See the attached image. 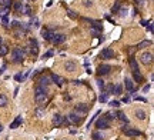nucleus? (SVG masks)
Listing matches in <instances>:
<instances>
[{
	"label": "nucleus",
	"instance_id": "1",
	"mask_svg": "<svg viewBox=\"0 0 154 140\" xmlns=\"http://www.w3.org/2000/svg\"><path fill=\"white\" fill-rule=\"evenodd\" d=\"M34 100L37 104L43 106L46 101L48 100V94H47V89L44 87V86H40L37 84L34 87Z\"/></svg>",
	"mask_w": 154,
	"mask_h": 140
},
{
	"label": "nucleus",
	"instance_id": "2",
	"mask_svg": "<svg viewBox=\"0 0 154 140\" xmlns=\"http://www.w3.org/2000/svg\"><path fill=\"white\" fill-rule=\"evenodd\" d=\"M12 57H13L14 63H22L23 59H24V52H23V49L14 47L13 50H12Z\"/></svg>",
	"mask_w": 154,
	"mask_h": 140
},
{
	"label": "nucleus",
	"instance_id": "3",
	"mask_svg": "<svg viewBox=\"0 0 154 140\" xmlns=\"http://www.w3.org/2000/svg\"><path fill=\"white\" fill-rule=\"evenodd\" d=\"M96 127L98 130H101V129H109V127H110V120H109L106 116H103V117H100L96 122Z\"/></svg>",
	"mask_w": 154,
	"mask_h": 140
},
{
	"label": "nucleus",
	"instance_id": "4",
	"mask_svg": "<svg viewBox=\"0 0 154 140\" xmlns=\"http://www.w3.org/2000/svg\"><path fill=\"white\" fill-rule=\"evenodd\" d=\"M140 60L143 64H151L153 63V54L150 52H144V53H141V56H140Z\"/></svg>",
	"mask_w": 154,
	"mask_h": 140
},
{
	"label": "nucleus",
	"instance_id": "5",
	"mask_svg": "<svg viewBox=\"0 0 154 140\" xmlns=\"http://www.w3.org/2000/svg\"><path fill=\"white\" fill-rule=\"evenodd\" d=\"M87 110H88L87 104H84V103H80V104H77V106L74 107V113H77L80 117H84V114L87 113Z\"/></svg>",
	"mask_w": 154,
	"mask_h": 140
},
{
	"label": "nucleus",
	"instance_id": "6",
	"mask_svg": "<svg viewBox=\"0 0 154 140\" xmlns=\"http://www.w3.org/2000/svg\"><path fill=\"white\" fill-rule=\"evenodd\" d=\"M100 57H101V59H104V60L113 59V57H114V52H113V49H110V47L103 49V50H101V53H100Z\"/></svg>",
	"mask_w": 154,
	"mask_h": 140
},
{
	"label": "nucleus",
	"instance_id": "7",
	"mask_svg": "<svg viewBox=\"0 0 154 140\" xmlns=\"http://www.w3.org/2000/svg\"><path fill=\"white\" fill-rule=\"evenodd\" d=\"M123 130V133L126 136H128V137H137V136H140V130H137V129H130V127H123L121 129Z\"/></svg>",
	"mask_w": 154,
	"mask_h": 140
},
{
	"label": "nucleus",
	"instance_id": "8",
	"mask_svg": "<svg viewBox=\"0 0 154 140\" xmlns=\"http://www.w3.org/2000/svg\"><path fill=\"white\" fill-rule=\"evenodd\" d=\"M67 120L70 123H73V124H80V123L83 122V117H79V114L74 113V112H71L69 116H67Z\"/></svg>",
	"mask_w": 154,
	"mask_h": 140
},
{
	"label": "nucleus",
	"instance_id": "9",
	"mask_svg": "<svg viewBox=\"0 0 154 140\" xmlns=\"http://www.w3.org/2000/svg\"><path fill=\"white\" fill-rule=\"evenodd\" d=\"M110 70H111V67L109 64H101V66H98V69H97V75L98 76H106V75L110 73Z\"/></svg>",
	"mask_w": 154,
	"mask_h": 140
},
{
	"label": "nucleus",
	"instance_id": "10",
	"mask_svg": "<svg viewBox=\"0 0 154 140\" xmlns=\"http://www.w3.org/2000/svg\"><path fill=\"white\" fill-rule=\"evenodd\" d=\"M29 50H30V54H33V56L39 53V43L36 39H30V49Z\"/></svg>",
	"mask_w": 154,
	"mask_h": 140
},
{
	"label": "nucleus",
	"instance_id": "11",
	"mask_svg": "<svg viewBox=\"0 0 154 140\" xmlns=\"http://www.w3.org/2000/svg\"><path fill=\"white\" fill-rule=\"evenodd\" d=\"M53 44H62L66 42V36L64 34H53V37H52V40H50Z\"/></svg>",
	"mask_w": 154,
	"mask_h": 140
},
{
	"label": "nucleus",
	"instance_id": "12",
	"mask_svg": "<svg viewBox=\"0 0 154 140\" xmlns=\"http://www.w3.org/2000/svg\"><path fill=\"white\" fill-rule=\"evenodd\" d=\"M50 83H52V79H50V76L41 75V76L39 77V84H40V86H44V87H47Z\"/></svg>",
	"mask_w": 154,
	"mask_h": 140
},
{
	"label": "nucleus",
	"instance_id": "13",
	"mask_svg": "<svg viewBox=\"0 0 154 140\" xmlns=\"http://www.w3.org/2000/svg\"><path fill=\"white\" fill-rule=\"evenodd\" d=\"M124 86H126V89L130 92V94L134 93V83H133V80L130 79V77H126V79H124Z\"/></svg>",
	"mask_w": 154,
	"mask_h": 140
},
{
	"label": "nucleus",
	"instance_id": "14",
	"mask_svg": "<svg viewBox=\"0 0 154 140\" xmlns=\"http://www.w3.org/2000/svg\"><path fill=\"white\" fill-rule=\"evenodd\" d=\"M63 119H64V116L56 113V114L53 116V124H54L56 127H60V126H62V123H63Z\"/></svg>",
	"mask_w": 154,
	"mask_h": 140
},
{
	"label": "nucleus",
	"instance_id": "15",
	"mask_svg": "<svg viewBox=\"0 0 154 140\" xmlns=\"http://www.w3.org/2000/svg\"><path fill=\"white\" fill-rule=\"evenodd\" d=\"M53 34H54V33L52 30H47V29H43V30H41V36H43V39L47 40V42H50V40H52Z\"/></svg>",
	"mask_w": 154,
	"mask_h": 140
},
{
	"label": "nucleus",
	"instance_id": "16",
	"mask_svg": "<svg viewBox=\"0 0 154 140\" xmlns=\"http://www.w3.org/2000/svg\"><path fill=\"white\" fill-rule=\"evenodd\" d=\"M50 79L53 80L57 86H63V83H64V79L60 77V76H57V75H50Z\"/></svg>",
	"mask_w": 154,
	"mask_h": 140
},
{
	"label": "nucleus",
	"instance_id": "17",
	"mask_svg": "<svg viewBox=\"0 0 154 140\" xmlns=\"http://www.w3.org/2000/svg\"><path fill=\"white\" fill-rule=\"evenodd\" d=\"M64 67H66L67 72H74L76 69H77V66H76L74 61H66V64H64Z\"/></svg>",
	"mask_w": 154,
	"mask_h": 140
},
{
	"label": "nucleus",
	"instance_id": "18",
	"mask_svg": "<svg viewBox=\"0 0 154 140\" xmlns=\"http://www.w3.org/2000/svg\"><path fill=\"white\" fill-rule=\"evenodd\" d=\"M128 63H130V67H131V72H137L138 69V64H137V61L134 57H130V60H128Z\"/></svg>",
	"mask_w": 154,
	"mask_h": 140
},
{
	"label": "nucleus",
	"instance_id": "19",
	"mask_svg": "<svg viewBox=\"0 0 154 140\" xmlns=\"http://www.w3.org/2000/svg\"><path fill=\"white\" fill-rule=\"evenodd\" d=\"M136 117L138 119V120H145L147 119V113H145L144 110H136Z\"/></svg>",
	"mask_w": 154,
	"mask_h": 140
},
{
	"label": "nucleus",
	"instance_id": "20",
	"mask_svg": "<svg viewBox=\"0 0 154 140\" xmlns=\"http://www.w3.org/2000/svg\"><path fill=\"white\" fill-rule=\"evenodd\" d=\"M20 124H22V117H20V116H17V117L14 119V122L10 124V129H17Z\"/></svg>",
	"mask_w": 154,
	"mask_h": 140
},
{
	"label": "nucleus",
	"instance_id": "21",
	"mask_svg": "<svg viewBox=\"0 0 154 140\" xmlns=\"http://www.w3.org/2000/svg\"><path fill=\"white\" fill-rule=\"evenodd\" d=\"M7 104H9V99H7V96L0 94V107H6Z\"/></svg>",
	"mask_w": 154,
	"mask_h": 140
},
{
	"label": "nucleus",
	"instance_id": "22",
	"mask_svg": "<svg viewBox=\"0 0 154 140\" xmlns=\"http://www.w3.org/2000/svg\"><path fill=\"white\" fill-rule=\"evenodd\" d=\"M7 53H9V47H7L6 44H0V57L6 56Z\"/></svg>",
	"mask_w": 154,
	"mask_h": 140
},
{
	"label": "nucleus",
	"instance_id": "23",
	"mask_svg": "<svg viewBox=\"0 0 154 140\" xmlns=\"http://www.w3.org/2000/svg\"><path fill=\"white\" fill-rule=\"evenodd\" d=\"M109 96H110V94H109L107 92H101L100 97H98V100H100L101 103H106V101L109 100Z\"/></svg>",
	"mask_w": 154,
	"mask_h": 140
},
{
	"label": "nucleus",
	"instance_id": "24",
	"mask_svg": "<svg viewBox=\"0 0 154 140\" xmlns=\"http://www.w3.org/2000/svg\"><path fill=\"white\" fill-rule=\"evenodd\" d=\"M133 77H134V80H136L137 83H138V82H141V80H143V76H141L140 70H137V72H133Z\"/></svg>",
	"mask_w": 154,
	"mask_h": 140
},
{
	"label": "nucleus",
	"instance_id": "25",
	"mask_svg": "<svg viewBox=\"0 0 154 140\" xmlns=\"http://www.w3.org/2000/svg\"><path fill=\"white\" fill-rule=\"evenodd\" d=\"M20 13L27 14V16H30V14H31V9L29 7V6H24V5H23V6H22V10H20Z\"/></svg>",
	"mask_w": 154,
	"mask_h": 140
},
{
	"label": "nucleus",
	"instance_id": "26",
	"mask_svg": "<svg viewBox=\"0 0 154 140\" xmlns=\"http://www.w3.org/2000/svg\"><path fill=\"white\" fill-rule=\"evenodd\" d=\"M113 93H114L116 96H120V94L123 93V87H121V84H117V86H114V90H113Z\"/></svg>",
	"mask_w": 154,
	"mask_h": 140
},
{
	"label": "nucleus",
	"instance_id": "27",
	"mask_svg": "<svg viewBox=\"0 0 154 140\" xmlns=\"http://www.w3.org/2000/svg\"><path fill=\"white\" fill-rule=\"evenodd\" d=\"M91 137H93V140H101V139H103V134H101L100 131L97 130V131H93Z\"/></svg>",
	"mask_w": 154,
	"mask_h": 140
},
{
	"label": "nucleus",
	"instance_id": "28",
	"mask_svg": "<svg viewBox=\"0 0 154 140\" xmlns=\"http://www.w3.org/2000/svg\"><path fill=\"white\" fill-rule=\"evenodd\" d=\"M117 119H120V120L124 122V123H128V119L126 117V114H124L123 112H119V113H117Z\"/></svg>",
	"mask_w": 154,
	"mask_h": 140
},
{
	"label": "nucleus",
	"instance_id": "29",
	"mask_svg": "<svg viewBox=\"0 0 154 140\" xmlns=\"http://www.w3.org/2000/svg\"><path fill=\"white\" fill-rule=\"evenodd\" d=\"M91 29H94V30H97V31H103V26H101L98 22H94V23H93Z\"/></svg>",
	"mask_w": 154,
	"mask_h": 140
},
{
	"label": "nucleus",
	"instance_id": "30",
	"mask_svg": "<svg viewBox=\"0 0 154 140\" xmlns=\"http://www.w3.org/2000/svg\"><path fill=\"white\" fill-rule=\"evenodd\" d=\"M9 12H10L9 7H5V6H2V7H0V16H6Z\"/></svg>",
	"mask_w": 154,
	"mask_h": 140
},
{
	"label": "nucleus",
	"instance_id": "31",
	"mask_svg": "<svg viewBox=\"0 0 154 140\" xmlns=\"http://www.w3.org/2000/svg\"><path fill=\"white\" fill-rule=\"evenodd\" d=\"M22 3L20 2H17V3H14L13 5V7H14V10H16V13H20V10H22Z\"/></svg>",
	"mask_w": 154,
	"mask_h": 140
},
{
	"label": "nucleus",
	"instance_id": "32",
	"mask_svg": "<svg viewBox=\"0 0 154 140\" xmlns=\"http://www.w3.org/2000/svg\"><path fill=\"white\" fill-rule=\"evenodd\" d=\"M2 5L5 6V7H12V6H13V2H12V0H3V2H2Z\"/></svg>",
	"mask_w": 154,
	"mask_h": 140
},
{
	"label": "nucleus",
	"instance_id": "33",
	"mask_svg": "<svg viewBox=\"0 0 154 140\" xmlns=\"http://www.w3.org/2000/svg\"><path fill=\"white\" fill-rule=\"evenodd\" d=\"M145 46H151V42H150V40H147V42H143V43H140L138 46H137V49H143V47H145Z\"/></svg>",
	"mask_w": 154,
	"mask_h": 140
},
{
	"label": "nucleus",
	"instance_id": "34",
	"mask_svg": "<svg viewBox=\"0 0 154 140\" xmlns=\"http://www.w3.org/2000/svg\"><path fill=\"white\" fill-rule=\"evenodd\" d=\"M34 114L37 116V117H43V116H44V110H41V109H36Z\"/></svg>",
	"mask_w": 154,
	"mask_h": 140
},
{
	"label": "nucleus",
	"instance_id": "35",
	"mask_svg": "<svg viewBox=\"0 0 154 140\" xmlns=\"http://www.w3.org/2000/svg\"><path fill=\"white\" fill-rule=\"evenodd\" d=\"M113 90H114V84H107V86H106V90H104V92H107L109 94H110Z\"/></svg>",
	"mask_w": 154,
	"mask_h": 140
},
{
	"label": "nucleus",
	"instance_id": "36",
	"mask_svg": "<svg viewBox=\"0 0 154 140\" xmlns=\"http://www.w3.org/2000/svg\"><path fill=\"white\" fill-rule=\"evenodd\" d=\"M119 9H120V2H116V5L113 6L111 12H113V13H117V12H119Z\"/></svg>",
	"mask_w": 154,
	"mask_h": 140
},
{
	"label": "nucleus",
	"instance_id": "37",
	"mask_svg": "<svg viewBox=\"0 0 154 140\" xmlns=\"http://www.w3.org/2000/svg\"><path fill=\"white\" fill-rule=\"evenodd\" d=\"M67 14H69V17L73 19V20H74V19H77V16L74 14V12H73V10H70V9H67Z\"/></svg>",
	"mask_w": 154,
	"mask_h": 140
},
{
	"label": "nucleus",
	"instance_id": "38",
	"mask_svg": "<svg viewBox=\"0 0 154 140\" xmlns=\"http://www.w3.org/2000/svg\"><path fill=\"white\" fill-rule=\"evenodd\" d=\"M100 113H101V112H100V110H98V112H97V113L94 114V116H93L91 119H90V123H88V124H87V127H90V124H91V123H93V122H94V120H96V119H97V116H100Z\"/></svg>",
	"mask_w": 154,
	"mask_h": 140
},
{
	"label": "nucleus",
	"instance_id": "39",
	"mask_svg": "<svg viewBox=\"0 0 154 140\" xmlns=\"http://www.w3.org/2000/svg\"><path fill=\"white\" fill-rule=\"evenodd\" d=\"M2 23H3L5 26L9 24V17H7V14H6V16H2Z\"/></svg>",
	"mask_w": 154,
	"mask_h": 140
},
{
	"label": "nucleus",
	"instance_id": "40",
	"mask_svg": "<svg viewBox=\"0 0 154 140\" xmlns=\"http://www.w3.org/2000/svg\"><path fill=\"white\" fill-rule=\"evenodd\" d=\"M54 53H53V50H48L47 53H44V56H43V59H47V57H52Z\"/></svg>",
	"mask_w": 154,
	"mask_h": 140
},
{
	"label": "nucleus",
	"instance_id": "41",
	"mask_svg": "<svg viewBox=\"0 0 154 140\" xmlns=\"http://www.w3.org/2000/svg\"><path fill=\"white\" fill-rule=\"evenodd\" d=\"M97 84H98V87H100L101 90L104 89V82H103V80H101V79H98V80H97Z\"/></svg>",
	"mask_w": 154,
	"mask_h": 140
},
{
	"label": "nucleus",
	"instance_id": "42",
	"mask_svg": "<svg viewBox=\"0 0 154 140\" xmlns=\"http://www.w3.org/2000/svg\"><path fill=\"white\" fill-rule=\"evenodd\" d=\"M14 80H16V82H20V80H23V76H22V73H17V75L14 76Z\"/></svg>",
	"mask_w": 154,
	"mask_h": 140
},
{
	"label": "nucleus",
	"instance_id": "43",
	"mask_svg": "<svg viewBox=\"0 0 154 140\" xmlns=\"http://www.w3.org/2000/svg\"><path fill=\"white\" fill-rule=\"evenodd\" d=\"M110 106H111V107H119L120 103L117 100H113V101H110Z\"/></svg>",
	"mask_w": 154,
	"mask_h": 140
},
{
	"label": "nucleus",
	"instance_id": "44",
	"mask_svg": "<svg viewBox=\"0 0 154 140\" xmlns=\"http://www.w3.org/2000/svg\"><path fill=\"white\" fill-rule=\"evenodd\" d=\"M134 99H136V100H138V101H144V103H145V101H147V99H144V97H134Z\"/></svg>",
	"mask_w": 154,
	"mask_h": 140
},
{
	"label": "nucleus",
	"instance_id": "45",
	"mask_svg": "<svg viewBox=\"0 0 154 140\" xmlns=\"http://www.w3.org/2000/svg\"><path fill=\"white\" fill-rule=\"evenodd\" d=\"M31 24H34V26H39V20H37V19H33V20H31Z\"/></svg>",
	"mask_w": 154,
	"mask_h": 140
},
{
	"label": "nucleus",
	"instance_id": "46",
	"mask_svg": "<svg viewBox=\"0 0 154 140\" xmlns=\"http://www.w3.org/2000/svg\"><path fill=\"white\" fill-rule=\"evenodd\" d=\"M84 6H86V7H90V6H91V2H88V0H84Z\"/></svg>",
	"mask_w": 154,
	"mask_h": 140
},
{
	"label": "nucleus",
	"instance_id": "47",
	"mask_svg": "<svg viewBox=\"0 0 154 140\" xmlns=\"http://www.w3.org/2000/svg\"><path fill=\"white\" fill-rule=\"evenodd\" d=\"M148 89H150V84H147V86L143 87V92H148Z\"/></svg>",
	"mask_w": 154,
	"mask_h": 140
},
{
	"label": "nucleus",
	"instance_id": "48",
	"mask_svg": "<svg viewBox=\"0 0 154 140\" xmlns=\"http://www.w3.org/2000/svg\"><path fill=\"white\" fill-rule=\"evenodd\" d=\"M130 101V97H123V103H128Z\"/></svg>",
	"mask_w": 154,
	"mask_h": 140
},
{
	"label": "nucleus",
	"instance_id": "49",
	"mask_svg": "<svg viewBox=\"0 0 154 140\" xmlns=\"http://www.w3.org/2000/svg\"><path fill=\"white\" fill-rule=\"evenodd\" d=\"M147 29H148V31H153V24H150V23H148V26H147Z\"/></svg>",
	"mask_w": 154,
	"mask_h": 140
},
{
	"label": "nucleus",
	"instance_id": "50",
	"mask_svg": "<svg viewBox=\"0 0 154 140\" xmlns=\"http://www.w3.org/2000/svg\"><path fill=\"white\" fill-rule=\"evenodd\" d=\"M137 3H138V5H143V3H144V0H136Z\"/></svg>",
	"mask_w": 154,
	"mask_h": 140
},
{
	"label": "nucleus",
	"instance_id": "51",
	"mask_svg": "<svg viewBox=\"0 0 154 140\" xmlns=\"http://www.w3.org/2000/svg\"><path fill=\"white\" fill-rule=\"evenodd\" d=\"M5 69H6V66H3V67H2V69H0V75H2V73H3V72H5Z\"/></svg>",
	"mask_w": 154,
	"mask_h": 140
},
{
	"label": "nucleus",
	"instance_id": "52",
	"mask_svg": "<svg viewBox=\"0 0 154 140\" xmlns=\"http://www.w3.org/2000/svg\"><path fill=\"white\" fill-rule=\"evenodd\" d=\"M3 43V39H2V36H0V44Z\"/></svg>",
	"mask_w": 154,
	"mask_h": 140
},
{
	"label": "nucleus",
	"instance_id": "53",
	"mask_svg": "<svg viewBox=\"0 0 154 140\" xmlns=\"http://www.w3.org/2000/svg\"><path fill=\"white\" fill-rule=\"evenodd\" d=\"M2 130H3V127H2V124H0V131H2Z\"/></svg>",
	"mask_w": 154,
	"mask_h": 140
}]
</instances>
